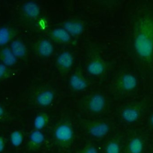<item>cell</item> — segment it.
I'll return each instance as SVG.
<instances>
[{
	"instance_id": "484cf974",
	"label": "cell",
	"mask_w": 153,
	"mask_h": 153,
	"mask_svg": "<svg viewBox=\"0 0 153 153\" xmlns=\"http://www.w3.org/2000/svg\"><path fill=\"white\" fill-rule=\"evenodd\" d=\"M4 113V108L0 105V117H1L3 114Z\"/></svg>"
},
{
	"instance_id": "d4e9b609",
	"label": "cell",
	"mask_w": 153,
	"mask_h": 153,
	"mask_svg": "<svg viewBox=\"0 0 153 153\" xmlns=\"http://www.w3.org/2000/svg\"><path fill=\"white\" fill-rule=\"evenodd\" d=\"M5 149V142L2 137H0V153H2Z\"/></svg>"
},
{
	"instance_id": "7c38bea8",
	"label": "cell",
	"mask_w": 153,
	"mask_h": 153,
	"mask_svg": "<svg viewBox=\"0 0 153 153\" xmlns=\"http://www.w3.org/2000/svg\"><path fill=\"white\" fill-rule=\"evenodd\" d=\"M54 99V94L52 91H44L37 96V101L38 104L42 107H47L52 104Z\"/></svg>"
},
{
	"instance_id": "ba28073f",
	"label": "cell",
	"mask_w": 153,
	"mask_h": 153,
	"mask_svg": "<svg viewBox=\"0 0 153 153\" xmlns=\"http://www.w3.org/2000/svg\"><path fill=\"white\" fill-rule=\"evenodd\" d=\"M105 70L104 63L100 60L92 61L87 68V71L89 74L93 76H99L104 74Z\"/></svg>"
},
{
	"instance_id": "9c48e42d",
	"label": "cell",
	"mask_w": 153,
	"mask_h": 153,
	"mask_svg": "<svg viewBox=\"0 0 153 153\" xmlns=\"http://www.w3.org/2000/svg\"><path fill=\"white\" fill-rule=\"evenodd\" d=\"M64 27L70 35L73 36L79 35L84 30L82 24L76 21H68L64 23Z\"/></svg>"
},
{
	"instance_id": "5b68a950",
	"label": "cell",
	"mask_w": 153,
	"mask_h": 153,
	"mask_svg": "<svg viewBox=\"0 0 153 153\" xmlns=\"http://www.w3.org/2000/svg\"><path fill=\"white\" fill-rule=\"evenodd\" d=\"M140 110L135 106H129L124 108L121 112L123 120L128 123L136 122L140 117Z\"/></svg>"
},
{
	"instance_id": "8992f818",
	"label": "cell",
	"mask_w": 153,
	"mask_h": 153,
	"mask_svg": "<svg viewBox=\"0 0 153 153\" xmlns=\"http://www.w3.org/2000/svg\"><path fill=\"white\" fill-rule=\"evenodd\" d=\"M106 101L101 94L93 95L89 100L88 108L93 113H99L103 111L105 107Z\"/></svg>"
},
{
	"instance_id": "ffe728a7",
	"label": "cell",
	"mask_w": 153,
	"mask_h": 153,
	"mask_svg": "<svg viewBox=\"0 0 153 153\" xmlns=\"http://www.w3.org/2000/svg\"><path fill=\"white\" fill-rule=\"evenodd\" d=\"M121 147L117 140H112L106 146L105 153H120Z\"/></svg>"
},
{
	"instance_id": "2e32d148",
	"label": "cell",
	"mask_w": 153,
	"mask_h": 153,
	"mask_svg": "<svg viewBox=\"0 0 153 153\" xmlns=\"http://www.w3.org/2000/svg\"><path fill=\"white\" fill-rule=\"evenodd\" d=\"M10 50L16 57H22L26 53V49L25 45L19 40L12 42L10 45Z\"/></svg>"
},
{
	"instance_id": "277c9868",
	"label": "cell",
	"mask_w": 153,
	"mask_h": 153,
	"mask_svg": "<svg viewBox=\"0 0 153 153\" xmlns=\"http://www.w3.org/2000/svg\"><path fill=\"white\" fill-rule=\"evenodd\" d=\"M110 130V125L105 122H97L89 128V133L94 138L100 139L106 137Z\"/></svg>"
},
{
	"instance_id": "30bf717a",
	"label": "cell",
	"mask_w": 153,
	"mask_h": 153,
	"mask_svg": "<svg viewBox=\"0 0 153 153\" xmlns=\"http://www.w3.org/2000/svg\"><path fill=\"white\" fill-rule=\"evenodd\" d=\"M57 62L61 68L64 69H68L73 64V57L70 53L65 51L59 54Z\"/></svg>"
},
{
	"instance_id": "8fae6325",
	"label": "cell",
	"mask_w": 153,
	"mask_h": 153,
	"mask_svg": "<svg viewBox=\"0 0 153 153\" xmlns=\"http://www.w3.org/2000/svg\"><path fill=\"white\" fill-rule=\"evenodd\" d=\"M70 84L71 87L76 91H81L86 89L87 87L86 81L82 77L75 74L70 77Z\"/></svg>"
},
{
	"instance_id": "ac0fdd59",
	"label": "cell",
	"mask_w": 153,
	"mask_h": 153,
	"mask_svg": "<svg viewBox=\"0 0 153 153\" xmlns=\"http://www.w3.org/2000/svg\"><path fill=\"white\" fill-rule=\"evenodd\" d=\"M52 34L55 39L62 42H68L71 40V35L64 28H56Z\"/></svg>"
},
{
	"instance_id": "3957f363",
	"label": "cell",
	"mask_w": 153,
	"mask_h": 153,
	"mask_svg": "<svg viewBox=\"0 0 153 153\" xmlns=\"http://www.w3.org/2000/svg\"><path fill=\"white\" fill-rule=\"evenodd\" d=\"M117 85L123 91H132L137 87L138 80L133 74H126L120 77L117 82Z\"/></svg>"
},
{
	"instance_id": "5bb4252c",
	"label": "cell",
	"mask_w": 153,
	"mask_h": 153,
	"mask_svg": "<svg viewBox=\"0 0 153 153\" xmlns=\"http://www.w3.org/2000/svg\"><path fill=\"white\" fill-rule=\"evenodd\" d=\"M45 137L43 133L39 130L32 131L29 135V143L31 147L37 148L40 147L44 142Z\"/></svg>"
},
{
	"instance_id": "52a82bcc",
	"label": "cell",
	"mask_w": 153,
	"mask_h": 153,
	"mask_svg": "<svg viewBox=\"0 0 153 153\" xmlns=\"http://www.w3.org/2000/svg\"><path fill=\"white\" fill-rule=\"evenodd\" d=\"M145 147V143L143 140L140 137H135L131 138L126 148L127 153H143Z\"/></svg>"
},
{
	"instance_id": "7a4b0ae2",
	"label": "cell",
	"mask_w": 153,
	"mask_h": 153,
	"mask_svg": "<svg viewBox=\"0 0 153 153\" xmlns=\"http://www.w3.org/2000/svg\"><path fill=\"white\" fill-rule=\"evenodd\" d=\"M54 136L58 142L67 144L71 142L73 138V131L70 125L61 124L55 129Z\"/></svg>"
},
{
	"instance_id": "cb8c5ba5",
	"label": "cell",
	"mask_w": 153,
	"mask_h": 153,
	"mask_svg": "<svg viewBox=\"0 0 153 153\" xmlns=\"http://www.w3.org/2000/svg\"><path fill=\"white\" fill-rule=\"evenodd\" d=\"M7 72V66L4 64H0V78L4 76Z\"/></svg>"
},
{
	"instance_id": "4316f807",
	"label": "cell",
	"mask_w": 153,
	"mask_h": 153,
	"mask_svg": "<svg viewBox=\"0 0 153 153\" xmlns=\"http://www.w3.org/2000/svg\"><path fill=\"white\" fill-rule=\"evenodd\" d=\"M150 123L153 126V114L151 116V117L150 118Z\"/></svg>"
},
{
	"instance_id": "6da1fadb",
	"label": "cell",
	"mask_w": 153,
	"mask_h": 153,
	"mask_svg": "<svg viewBox=\"0 0 153 153\" xmlns=\"http://www.w3.org/2000/svg\"><path fill=\"white\" fill-rule=\"evenodd\" d=\"M134 48L142 59L148 60L153 55V18L146 16L141 18L135 27Z\"/></svg>"
},
{
	"instance_id": "9a60e30c",
	"label": "cell",
	"mask_w": 153,
	"mask_h": 153,
	"mask_svg": "<svg viewBox=\"0 0 153 153\" xmlns=\"http://www.w3.org/2000/svg\"><path fill=\"white\" fill-rule=\"evenodd\" d=\"M38 51L41 56L44 57H48L53 53V47L49 41L43 39L38 44Z\"/></svg>"
},
{
	"instance_id": "e0dca14e",
	"label": "cell",
	"mask_w": 153,
	"mask_h": 153,
	"mask_svg": "<svg viewBox=\"0 0 153 153\" xmlns=\"http://www.w3.org/2000/svg\"><path fill=\"white\" fill-rule=\"evenodd\" d=\"M1 56L3 63L6 66H13L17 62V57L13 54L10 48L3 49L1 51Z\"/></svg>"
},
{
	"instance_id": "4fadbf2b",
	"label": "cell",
	"mask_w": 153,
	"mask_h": 153,
	"mask_svg": "<svg viewBox=\"0 0 153 153\" xmlns=\"http://www.w3.org/2000/svg\"><path fill=\"white\" fill-rule=\"evenodd\" d=\"M25 14L30 18H35L40 14V8L38 5L33 1L26 2L23 7Z\"/></svg>"
},
{
	"instance_id": "d6986e66",
	"label": "cell",
	"mask_w": 153,
	"mask_h": 153,
	"mask_svg": "<svg viewBox=\"0 0 153 153\" xmlns=\"http://www.w3.org/2000/svg\"><path fill=\"white\" fill-rule=\"evenodd\" d=\"M11 144L14 147H20L23 141V135L22 133L19 131H13L10 137Z\"/></svg>"
},
{
	"instance_id": "44dd1931",
	"label": "cell",
	"mask_w": 153,
	"mask_h": 153,
	"mask_svg": "<svg viewBox=\"0 0 153 153\" xmlns=\"http://www.w3.org/2000/svg\"><path fill=\"white\" fill-rule=\"evenodd\" d=\"M47 117L44 114L38 115L34 119V125L36 130H42L47 124Z\"/></svg>"
},
{
	"instance_id": "603a6c76",
	"label": "cell",
	"mask_w": 153,
	"mask_h": 153,
	"mask_svg": "<svg viewBox=\"0 0 153 153\" xmlns=\"http://www.w3.org/2000/svg\"><path fill=\"white\" fill-rule=\"evenodd\" d=\"M82 153H99L97 149L92 146H89L86 147L83 151L82 152Z\"/></svg>"
},
{
	"instance_id": "7402d4cb",
	"label": "cell",
	"mask_w": 153,
	"mask_h": 153,
	"mask_svg": "<svg viewBox=\"0 0 153 153\" xmlns=\"http://www.w3.org/2000/svg\"><path fill=\"white\" fill-rule=\"evenodd\" d=\"M10 39V32L7 27L0 28V46L7 44Z\"/></svg>"
}]
</instances>
